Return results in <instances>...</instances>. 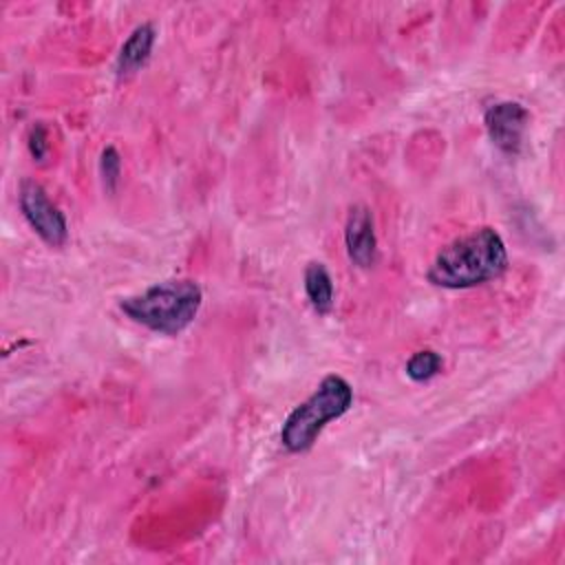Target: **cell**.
Segmentation results:
<instances>
[{
    "label": "cell",
    "instance_id": "cell-7",
    "mask_svg": "<svg viewBox=\"0 0 565 565\" xmlns=\"http://www.w3.org/2000/svg\"><path fill=\"white\" fill-rule=\"evenodd\" d=\"M157 31L150 22L139 24L121 44L117 60H115V75L117 79H128L132 77L150 57L152 46H154Z\"/></svg>",
    "mask_w": 565,
    "mask_h": 565
},
{
    "label": "cell",
    "instance_id": "cell-2",
    "mask_svg": "<svg viewBox=\"0 0 565 565\" xmlns=\"http://www.w3.org/2000/svg\"><path fill=\"white\" fill-rule=\"evenodd\" d=\"M203 302L194 280L172 278L148 287L143 294L119 300V309L137 324L163 335H177L192 324Z\"/></svg>",
    "mask_w": 565,
    "mask_h": 565
},
{
    "label": "cell",
    "instance_id": "cell-4",
    "mask_svg": "<svg viewBox=\"0 0 565 565\" xmlns=\"http://www.w3.org/2000/svg\"><path fill=\"white\" fill-rule=\"evenodd\" d=\"M20 210L26 218V223L33 227V232L51 247H60L66 243L68 225L64 214L51 203L44 188L31 179L20 183L18 192Z\"/></svg>",
    "mask_w": 565,
    "mask_h": 565
},
{
    "label": "cell",
    "instance_id": "cell-10",
    "mask_svg": "<svg viewBox=\"0 0 565 565\" xmlns=\"http://www.w3.org/2000/svg\"><path fill=\"white\" fill-rule=\"evenodd\" d=\"M99 170H102V179L108 192H115L119 177H121V157L117 152L115 146H106L102 150V159H99Z\"/></svg>",
    "mask_w": 565,
    "mask_h": 565
},
{
    "label": "cell",
    "instance_id": "cell-3",
    "mask_svg": "<svg viewBox=\"0 0 565 565\" xmlns=\"http://www.w3.org/2000/svg\"><path fill=\"white\" fill-rule=\"evenodd\" d=\"M353 404V388L351 384L331 373L327 375L318 388L298 404L285 419L280 430V441L289 452H302L313 446L322 428L342 417Z\"/></svg>",
    "mask_w": 565,
    "mask_h": 565
},
{
    "label": "cell",
    "instance_id": "cell-6",
    "mask_svg": "<svg viewBox=\"0 0 565 565\" xmlns=\"http://www.w3.org/2000/svg\"><path fill=\"white\" fill-rule=\"evenodd\" d=\"M344 245L353 265L373 267L377 258V238L373 227V214L366 205H353L344 225Z\"/></svg>",
    "mask_w": 565,
    "mask_h": 565
},
{
    "label": "cell",
    "instance_id": "cell-5",
    "mask_svg": "<svg viewBox=\"0 0 565 565\" xmlns=\"http://www.w3.org/2000/svg\"><path fill=\"white\" fill-rule=\"evenodd\" d=\"M527 121L530 113L519 102H497L483 115L490 141L505 154H519Z\"/></svg>",
    "mask_w": 565,
    "mask_h": 565
},
{
    "label": "cell",
    "instance_id": "cell-11",
    "mask_svg": "<svg viewBox=\"0 0 565 565\" xmlns=\"http://www.w3.org/2000/svg\"><path fill=\"white\" fill-rule=\"evenodd\" d=\"M29 141V152H31V157L35 159V161H44V157H46V152H49V141H46V128L38 121V124H33L31 126V130H29V137H26Z\"/></svg>",
    "mask_w": 565,
    "mask_h": 565
},
{
    "label": "cell",
    "instance_id": "cell-9",
    "mask_svg": "<svg viewBox=\"0 0 565 565\" xmlns=\"http://www.w3.org/2000/svg\"><path fill=\"white\" fill-rule=\"evenodd\" d=\"M444 366V360L437 351L433 349H424V351H417L408 358L406 362V375L413 380V382H426L430 377H435Z\"/></svg>",
    "mask_w": 565,
    "mask_h": 565
},
{
    "label": "cell",
    "instance_id": "cell-1",
    "mask_svg": "<svg viewBox=\"0 0 565 565\" xmlns=\"http://www.w3.org/2000/svg\"><path fill=\"white\" fill-rule=\"evenodd\" d=\"M508 267V249L494 227H479L450 241L430 263L428 282L444 289H468L499 278Z\"/></svg>",
    "mask_w": 565,
    "mask_h": 565
},
{
    "label": "cell",
    "instance_id": "cell-8",
    "mask_svg": "<svg viewBox=\"0 0 565 565\" xmlns=\"http://www.w3.org/2000/svg\"><path fill=\"white\" fill-rule=\"evenodd\" d=\"M305 294L318 313H329L333 307V280L322 263L305 267Z\"/></svg>",
    "mask_w": 565,
    "mask_h": 565
}]
</instances>
